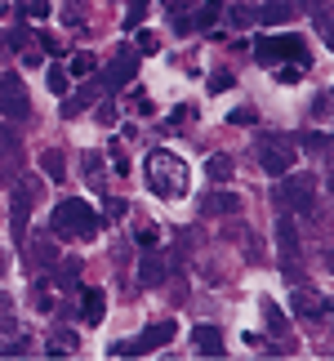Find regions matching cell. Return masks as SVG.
<instances>
[{"label":"cell","mask_w":334,"mask_h":361,"mask_svg":"<svg viewBox=\"0 0 334 361\" xmlns=\"http://www.w3.org/2000/svg\"><path fill=\"white\" fill-rule=\"evenodd\" d=\"M201 214H214V219L241 214V197L236 192H210V197H201Z\"/></svg>","instance_id":"obj_13"},{"label":"cell","mask_w":334,"mask_h":361,"mask_svg":"<svg viewBox=\"0 0 334 361\" xmlns=\"http://www.w3.org/2000/svg\"><path fill=\"white\" fill-rule=\"evenodd\" d=\"M174 335H178L174 322H151L138 339H116V343H111V357H143V353H151V348H165Z\"/></svg>","instance_id":"obj_6"},{"label":"cell","mask_w":334,"mask_h":361,"mask_svg":"<svg viewBox=\"0 0 334 361\" xmlns=\"http://www.w3.org/2000/svg\"><path fill=\"white\" fill-rule=\"evenodd\" d=\"M67 353H76V335L72 330H58V335L49 339V357H67Z\"/></svg>","instance_id":"obj_28"},{"label":"cell","mask_w":334,"mask_h":361,"mask_svg":"<svg viewBox=\"0 0 334 361\" xmlns=\"http://www.w3.org/2000/svg\"><path fill=\"white\" fill-rule=\"evenodd\" d=\"M218 18H223V0H205V5H201V13L192 18V27H197V32H205V27H214Z\"/></svg>","instance_id":"obj_22"},{"label":"cell","mask_w":334,"mask_h":361,"mask_svg":"<svg viewBox=\"0 0 334 361\" xmlns=\"http://www.w3.org/2000/svg\"><path fill=\"white\" fill-rule=\"evenodd\" d=\"M0 272H5V255H0Z\"/></svg>","instance_id":"obj_47"},{"label":"cell","mask_w":334,"mask_h":361,"mask_svg":"<svg viewBox=\"0 0 334 361\" xmlns=\"http://www.w3.org/2000/svg\"><path fill=\"white\" fill-rule=\"evenodd\" d=\"M138 72V49H116V59H111V67L103 72V90H120V85H130Z\"/></svg>","instance_id":"obj_9"},{"label":"cell","mask_w":334,"mask_h":361,"mask_svg":"<svg viewBox=\"0 0 334 361\" xmlns=\"http://www.w3.org/2000/svg\"><path fill=\"white\" fill-rule=\"evenodd\" d=\"M232 125H254V107H236V112H232Z\"/></svg>","instance_id":"obj_41"},{"label":"cell","mask_w":334,"mask_h":361,"mask_svg":"<svg viewBox=\"0 0 334 361\" xmlns=\"http://www.w3.org/2000/svg\"><path fill=\"white\" fill-rule=\"evenodd\" d=\"M192 348L205 357H223V335L218 326H192Z\"/></svg>","instance_id":"obj_15"},{"label":"cell","mask_w":334,"mask_h":361,"mask_svg":"<svg viewBox=\"0 0 334 361\" xmlns=\"http://www.w3.org/2000/svg\"><path fill=\"white\" fill-rule=\"evenodd\" d=\"M49 228H54V237H76V241H89V237H99V228H103V219L89 210L80 197H67L54 205V214H49Z\"/></svg>","instance_id":"obj_2"},{"label":"cell","mask_w":334,"mask_h":361,"mask_svg":"<svg viewBox=\"0 0 334 361\" xmlns=\"http://www.w3.org/2000/svg\"><path fill=\"white\" fill-rule=\"evenodd\" d=\"M32 299H36V308H40V312H49V308H54V295H49V286H45V281H36V295H32Z\"/></svg>","instance_id":"obj_32"},{"label":"cell","mask_w":334,"mask_h":361,"mask_svg":"<svg viewBox=\"0 0 334 361\" xmlns=\"http://www.w3.org/2000/svg\"><path fill=\"white\" fill-rule=\"evenodd\" d=\"M45 85H49V94H58V99H63L72 80H67V72H63V67H49V72H45Z\"/></svg>","instance_id":"obj_29"},{"label":"cell","mask_w":334,"mask_h":361,"mask_svg":"<svg viewBox=\"0 0 334 361\" xmlns=\"http://www.w3.org/2000/svg\"><path fill=\"white\" fill-rule=\"evenodd\" d=\"M99 121H103V125H111V121H116V107L103 103V107H99Z\"/></svg>","instance_id":"obj_45"},{"label":"cell","mask_w":334,"mask_h":361,"mask_svg":"<svg viewBox=\"0 0 334 361\" xmlns=\"http://www.w3.org/2000/svg\"><path fill=\"white\" fill-rule=\"evenodd\" d=\"M80 170H85L89 188H103V157H99V152H85V161H80Z\"/></svg>","instance_id":"obj_27"},{"label":"cell","mask_w":334,"mask_h":361,"mask_svg":"<svg viewBox=\"0 0 334 361\" xmlns=\"http://www.w3.org/2000/svg\"><path fill=\"white\" fill-rule=\"evenodd\" d=\"M143 13H147V0H134L130 13H125V27H138V23H143Z\"/></svg>","instance_id":"obj_35"},{"label":"cell","mask_w":334,"mask_h":361,"mask_svg":"<svg viewBox=\"0 0 334 361\" xmlns=\"http://www.w3.org/2000/svg\"><path fill=\"white\" fill-rule=\"evenodd\" d=\"M263 322H268V330H272V335H285V330H290V322H285V312L276 308L272 299H263Z\"/></svg>","instance_id":"obj_24"},{"label":"cell","mask_w":334,"mask_h":361,"mask_svg":"<svg viewBox=\"0 0 334 361\" xmlns=\"http://www.w3.org/2000/svg\"><path fill=\"white\" fill-rule=\"evenodd\" d=\"M276 241H281V259H285V272H295V259H299V228L295 219H276Z\"/></svg>","instance_id":"obj_10"},{"label":"cell","mask_w":334,"mask_h":361,"mask_svg":"<svg viewBox=\"0 0 334 361\" xmlns=\"http://www.w3.org/2000/svg\"><path fill=\"white\" fill-rule=\"evenodd\" d=\"M80 5H85V0H67V9H63V18L72 23V27H80V18H85V9H80Z\"/></svg>","instance_id":"obj_34"},{"label":"cell","mask_w":334,"mask_h":361,"mask_svg":"<svg viewBox=\"0 0 334 361\" xmlns=\"http://www.w3.org/2000/svg\"><path fill=\"white\" fill-rule=\"evenodd\" d=\"M54 263H58V245H54L49 232H40L32 241V268H54Z\"/></svg>","instance_id":"obj_16"},{"label":"cell","mask_w":334,"mask_h":361,"mask_svg":"<svg viewBox=\"0 0 334 361\" xmlns=\"http://www.w3.org/2000/svg\"><path fill=\"white\" fill-rule=\"evenodd\" d=\"M138 245H143V250H151V245H156V232H151V228H143V232H138Z\"/></svg>","instance_id":"obj_44"},{"label":"cell","mask_w":334,"mask_h":361,"mask_svg":"<svg viewBox=\"0 0 334 361\" xmlns=\"http://www.w3.org/2000/svg\"><path fill=\"white\" fill-rule=\"evenodd\" d=\"M303 143H308V152H321L326 147V134H303Z\"/></svg>","instance_id":"obj_43"},{"label":"cell","mask_w":334,"mask_h":361,"mask_svg":"<svg viewBox=\"0 0 334 361\" xmlns=\"http://www.w3.org/2000/svg\"><path fill=\"white\" fill-rule=\"evenodd\" d=\"M27 348H32V343H27L23 335H9V343H5V348H0V353H5V357H23Z\"/></svg>","instance_id":"obj_33"},{"label":"cell","mask_w":334,"mask_h":361,"mask_svg":"<svg viewBox=\"0 0 334 361\" xmlns=\"http://www.w3.org/2000/svg\"><path fill=\"white\" fill-rule=\"evenodd\" d=\"M23 9L32 13V18H49V0H27Z\"/></svg>","instance_id":"obj_38"},{"label":"cell","mask_w":334,"mask_h":361,"mask_svg":"<svg viewBox=\"0 0 334 361\" xmlns=\"http://www.w3.org/2000/svg\"><path fill=\"white\" fill-rule=\"evenodd\" d=\"M125 214H130V201H107V219H116V224H120Z\"/></svg>","instance_id":"obj_40"},{"label":"cell","mask_w":334,"mask_h":361,"mask_svg":"<svg viewBox=\"0 0 334 361\" xmlns=\"http://www.w3.org/2000/svg\"><path fill=\"white\" fill-rule=\"evenodd\" d=\"M94 72H99V59H94V54H85V49L72 54V67H67V76H80V80H85V76H94Z\"/></svg>","instance_id":"obj_23"},{"label":"cell","mask_w":334,"mask_h":361,"mask_svg":"<svg viewBox=\"0 0 334 361\" xmlns=\"http://www.w3.org/2000/svg\"><path fill=\"white\" fill-rule=\"evenodd\" d=\"M99 94H103V80H89V85H80L76 94H63V116H67V121L80 116L94 99H99Z\"/></svg>","instance_id":"obj_11"},{"label":"cell","mask_w":334,"mask_h":361,"mask_svg":"<svg viewBox=\"0 0 334 361\" xmlns=\"http://www.w3.org/2000/svg\"><path fill=\"white\" fill-rule=\"evenodd\" d=\"M205 174H210V183H228V178L236 174V161L228 157V152H214V157L205 161Z\"/></svg>","instance_id":"obj_20"},{"label":"cell","mask_w":334,"mask_h":361,"mask_svg":"<svg viewBox=\"0 0 334 361\" xmlns=\"http://www.w3.org/2000/svg\"><path fill=\"white\" fill-rule=\"evenodd\" d=\"M285 183L276 188V201L285 205V210H299V214H312L316 210V178L312 174H281Z\"/></svg>","instance_id":"obj_5"},{"label":"cell","mask_w":334,"mask_h":361,"mask_svg":"<svg viewBox=\"0 0 334 361\" xmlns=\"http://www.w3.org/2000/svg\"><path fill=\"white\" fill-rule=\"evenodd\" d=\"M161 281H165V259L156 255V245H151L147 255L138 259V286L151 290V286H161Z\"/></svg>","instance_id":"obj_12"},{"label":"cell","mask_w":334,"mask_h":361,"mask_svg":"<svg viewBox=\"0 0 334 361\" xmlns=\"http://www.w3.org/2000/svg\"><path fill=\"white\" fill-rule=\"evenodd\" d=\"M156 49H161V40L151 36V32H143V36H138V54H156Z\"/></svg>","instance_id":"obj_39"},{"label":"cell","mask_w":334,"mask_h":361,"mask_svg":"<svg viewBox=\"0 0 334 361\" xmlns=\"http://www.w3.org/2000/svg\"><path fill=\"white\" fill-rule=\"evenodd\" d=\"M236 85V76L228 72V67H218V72H210V94H223V90H232Z\"/></svg>","instance_id":"obj_30"},{"label":"cell","mask_w":334,"mask_h":361,"mask_svg":"<svg viewBox=\"0 0 334 361\" xmlns=\"http://www.w3.org/2000/svg\"><path fill=\"white\" fill-rule=\"evenodd\" d=\"M295 5H290V0H268V5H259L254 9V23H263V27H276V23H290L295 18Z\"/></svg>","instance_id":"obj_14"},{"label":"cell","mask_w":334,"mask_h":361,"mask_svg":"<svg viewBox=\"0 0 334 361\" xmlns=\"http://www.w3.org/2000/svg\"><path fill=\"white\" fill-rule=\"evenodd\" d=\"M290 303H295V312H299V317H326V308H330L326 299H316L312 290H303V286L295 290V295H290Z\"/></svg>","instance_id":"obj_17"},{"label":"cell","mask_w":334,"mask_h":361,"mask_svg":"<svg viewBox=\"0 0 334 361\" xmlns=\"http://www.w3.org/2000/svg\"><path fill=\"white\" fill-rule=\"evenodd\" d=\"M18 330V312H13V299L0 290V335H13Z\"/></svg>","instance_id":"obj_25"},{"label":"cell","mask_w":334,"mask_h":361,"mask_svg":"<svg viewBox=\"0 0 334 361\" xmlns=\"http://www.w3.org/2000/svg\"><path fill=\"white\" fill-rule=\"evenodd\" d=\"M254 59L263 67H272V63H299L303 72L312 67V54H308V45H303L299 36H268V40H259V45H254Z\"/></svg>","instance_id":"obj_3"},{"label":"cell","mask_w":334,"mask_h":361,"mask_svg":"<svg viewBox=\"0 0 334 361\" xmlns=\"http://www.w3.org/2000/svg\"><path fill=\"white\" fill-rule=\"evenodd\" d=\"M103 312H107L103 290H85V295H80V317H85V326H99Z\"/></svg>","instance_id":"obj_18"},{"label":"cell","mask_w":334,"mask_h":361,"mask_svg":"<svg viewBox=\"0 0 334 361\" xmlns=\"http://www.w3.org/2000/svg\"><path fill=\"white\" fill-rule=\"evenodd\" d=\"M183 5H187V0H165V9H170V13H183Z\"/></svg>","instance_id":"obj_46"},{"label":"cell","mask_w":334,"mask_h":361,"mask_svg":"<svg viewBox=\"0 0 334 361\" xmlns=\"http://www.w3.org/2000/svg\"><path fill=\"white\" fill-rule=\"evenodd\" d=\"M254 0H236V5L228 9V18H232V27H249V23H254Z\"/></svg>","instance_id":"obj_26"},{"label":"cell","mask_w":334,"mask_h":361,"mask_svg":"<svg viewBox=\"0 0 334 361\" xmlns=\"http://www.w3.org/2000/svg\"><path fill=\"white\" fill-rule=\"evenodd\" d=\"M40 170L49 174V183H63V178H67V161H63V152H58V147L40 152Z\"/></svg>","instance_id":"obj_21"},{"label":"cell","mask_w":334,"mask_h":361,"mask_svg":"<svg viewBox=\"0 0 334 361\" xmlns=\"http://www.w3.org/2000/svg\"><path fill=\"white\" fill-rule=\"evenodd\" d=\"M107 157H111V170H116L120 178L130 174V161H125V152H120V143H111V152H107Z\"/></svg>","instance_id":"obj_31"},{"label":"cell","mask_w":334,"mask_h":361,"mask_svg":"<svg viewBox=\"0 0 334 361\" xmlns=\"http://www.w3.org/2000/svg\"><path fill=\"white\" fill-rule=\"evenodd\" d=\"M5 49H27V32H23V27L5 32Z\"/></svg>","instance_id":"obj_37"},{"label":"cell","mask_w":334,"mask_h":361,"mask_svg":"<svg viewBox=\"0 0 334 361\" xmlns=\"http://www.w3.org/2000/svg\"><path fill=\"white\" fill-rule=\"evenodd\" d=\"M58 290H76L80 286V259H63V263H54V276H49Z\"/></svg>","instance_id":"obj_19"},{"label":"cell","mask_w":334,"mask_h":361,"mask_svg":"<svg viewBox=\"0 0 334 361\" xmlns=\"http://www.w3.org/2000/svg\"><path fill=\"white\" fill-rule=\"evenodd\" d=\"M187 183H192V174L174 152H165V147L147 152V188L156 192V197L178 201V197H187Z\"/></svg>","instance_id":"obj_1"},{"label":"cell","mask_w":334,"mask_h":361,"mask_svg":"<svg viewBox=\"0 0 334 361\" xmlns=\"http://www.w3.org/2000/svg\"><path fill=\"white\" fill-rule=\"evenodd\" d=\"M330 112V94H316V103H312V116H326Z\"/></svg>","instance_id":"obj_42"},{"label":"cell","mask_w":334,"mask_h":361,"mask_svg":"<svg viewBox=\"0 0 334 361\" xmlns=\"http://www.w3.org/2000/svg\"><path fill=\"white\" fill-rule=\"evenodd\" d=\"M299 76H303V67H299V63H285L281 72H276V80H281V85H295Z\"/></svg>","instance_id":"obj_36"},{"label":"cell","mask_w":334,"mask_h":361,"mask_svg":"<svg viewBox=\"0 0 334 361\" xmlns=\"http://www.w3.org/2000/svg\"><path fill=\"white\" fill-rule=\"evenodd\" d=\"M40 197V183L36 178H18L13 183V201H9V232H13V241H27V224H32V205Z\"/></svg>","instance_id":"obj_4"},{"label":"cell","mask_w":334,"mask_h":361,"mask_svg":"<svg viewBox=\"0 0 334 361\" xmlns=\"http://www.w3.org/2000/svg\"><path fill=\"white\" fill-rule=\"evenodd\" d=\"M0 116L5 121H27L32 116V94H27L23 76H0Z\"/></svg>","instance_id":"obj_7"},{"label":"cell","mask_w":334,"mask_h":361,"mask_svg":"<svg viewBox=\"0 0 334 361\" xmlns=\"http://www.w3.org/2000/svg\"><path fill=\"white\" fill-rule=\"evenodd\" d=\"M295 161H299V147L285 143V138H263V143H259V165H263V174H276V178H281L285 170H295Z\"/></svg>","instance_id":"obj_8"}]
</instances>
